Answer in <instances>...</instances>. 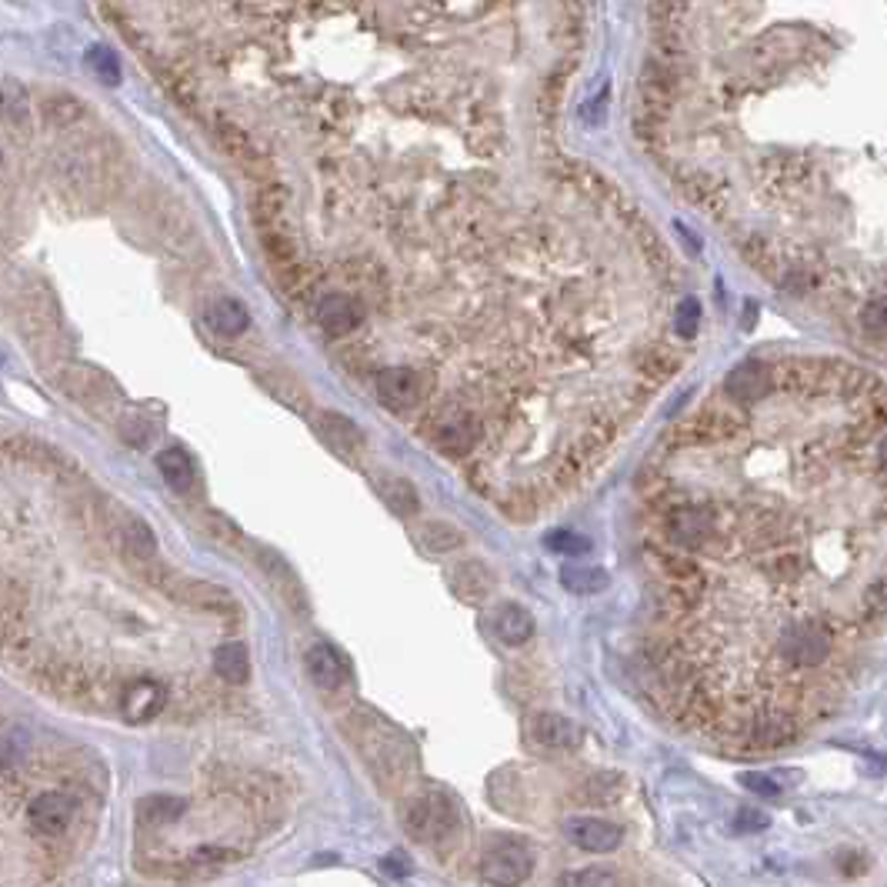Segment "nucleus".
<instances>
[{"mask_svg": "<svg viewBox=\"0 0 887 887\" xmlns=\"http://www.w3.org/2000/svg\"><path fill=\"white\" fill-rule=\"evenodd\" d=\"M181 811H184V801H177V797H147L141 804V817L151 824L174 821V817H181Z\"/></svg>", "mask_w": 887, "mask_h": 887, "instance_id": "33", "label": "nucleus"}, {"mask_svg": "<svg viewBox=\"0 0 887 887\" xmlns=\"http://www.w3.org/2000/svg\"><path fill=\"white\" fill-rule=\"evenodd\" d=\"M87 67L101 77L104 84H121V67H117V57L104 47H91L87 51Z\"/></svg>", "mask_w": 887, "mask_h": 887, "instance_id": "35", "label": "nucleus"}, {"mask_svg": "<svg viewBox=\"0 0 887 887\" xmlns=\"http://www.w3.org/2000/svg\"><path fill=\"white\" fill-rule=\"evenodd\" d=\"M561 884H597V887H611L617 884V874L611 871H597V867H591V871H571L561 877Z\"/></svg>", "mask_w": 887, "mask_h": 887, "instance_id": "37", "label": "nucleus"}, {"mask_svg": "<svg viewBox=\"0 0 887 887\" xmlns=\"http://www.w3.org/2000/svg\"><path fill=\"white\" fill-rule=\"evenodd\" d=\"M677 4H681V0H677Z\"/></svg>", "mask_w": 887, "mask_h": 887, "instance_id": "43", "label": "nucleus"}, {"mask_svg": "<svg viewBox=\"0 0 887 887\" xmlns=\"http://www.w3.org/2000/svg\"><path fill=\"white\" fill-rule=\"evenodd\" d=\"M864 324L871 327L874 337H884V301H881V297L864 307Z\"/></svg>", "mask_w": 887, "mask_h": 887, "instance_id": "38", "label": "nucleus"}, {"mask_svg": "<svg viewBox=\"0 0 887 887\" xmlns=\"http://www.w3.org/2000/svg\"><path fill=\"white\" fill-rule=\"evenodd\" d=\"M44 117L54 127H71L84 117V104L74 94H51L44 101Z\"/></svg>", "mask_w": 887, "mask_h": 887, "instance_id": "31", "label": "nucleus"}, {"mask_svg": "<svg viewBox=\"0 0 887 887\" xmlns=\"http://www.w3.org/2000/svg\"><path fill=\"white\" fill-rule=\"evenodd\" d=\"M544 544H547V551L571 554V557L591 551V541H587L584 534H574V531H551V534L544 537Z\"/></svg>", "mask_w": 887, "mask_h": 887, "instance_id": "34", "label": "nucleus"}, {"mask_svg": "<svg viewBox=\"0 0 887 887\" xmlns=\"http://www.w3.org/2000/svg\"><path fill=\"white\" fill-rule=\"evenodd\" d=\"M674 324H677V331H681V337H694L697 334V324H701V304H697L694 297L681 301V304H677Z\"/></svg>", "mask_w": 887, "mask_h": 887, "instance_id": "36", "label": "nucleus"}, {"mask_svg": "<svg viewBox=\"0 0 887 887\" xmlns=\"http://www.w3.org/2000/svg\"><path fill=\"white\" fill-rule=\"evenodd\" d=\"M561 587L571 594H601L611 587V574L604 567H564L561 571Z\"/></svg>", "mask_w": 887, "mask_h": 887, "instance_id": "26", "label": "nucleus"}, {"mask_svg": "<svg viewBox=\"0 0 887 887\" xmlns=\"http://www.w3.org/2000/svg\"><path fill=\"white\" fill-rule=\"evenodd\" d=\"M524 731L534 744L551 747V751H567V747H574L577 741H581L577 724L567 721V717H561V714H554V711H534L524 721Z\"/></svg>", "mask_w": 887, "mask_h": 887, "instance_id": "10", "label": "nucleus"}, {"mask_svg": "<svg viewBox=\"0 0 887 887\" xmlns=\"http://www.w3.org/2000/svg\"><path fill=\"white\" fill-rule=\"evenodd\" d=\"M754 317H757V304H754V301H747V307H744V327H751V324H754Z\"/></svg>", "mask_w": 887, "mask_h": 887, "instance_id": "42", "label": "nucleus"}, {"mask_svg": "<svg viewBox=\"0 0 887 887\" xmlns=\"http://www.w3.org/2000/svg\"><path fill=\"white\" fill-rule=\"evenodd\" d=\"M214 131H217V141L224 144V151L231 154L234 161L241 164L247 174H254V177H271V171H274L271 154H267V147H264V144H257L254 137L247 134L241 124L231 121V117H224V114H217V117H214Z\"/></svg>", "mask_w": 887, "mask_h": 887, "instance_id": "4", "label": "nucleus"}, {"mask_svg": "<svg viewBox=\"0 0 887 887\" xmlns=\"http://www.w3.org/2000/svg\"><path fill=\"white\" fill-rule=\"evenodd\" d=\"M74 821V801L61 791H44L37 794L31 807H27V824L37 837L44 841H57L67 834V827Z\"/></svg>", "mask_w": 887, "mask_h": 887, "instance_id": "6", "label": "nucleus"}, {"mask_svg": "<svg viewBox=\"0 0 887 887\" xmlns=\"http://www.w3.org/2000/svg\"><path fill=\"white\" fill-rule=\"evenodd\" d=\"M681 191L687 194V201L697 204V207H704V211H711V214H721V207L727 201V197H724V184L717 181V177L704 174V171L681 174Z\"/></svg>", "mask_w": 887, "mask_h": 887, "instance_id": "23", "label": "nucleus"}, {"mask_svg": "<svg viewBox=\"0 0 887 887\" xmlns=\"http://www.w3.org/2000/svg\"><path fill=\"white\" fill-rule=\"evenodd\" d=\"M0 121L11 131H27L31 127V97L14 77L0 81Z\"/></svg>", "mask_w": 887, "mask_h": 887, "instance_id": "22", "label": "nucleus"}, {"mask_svg": "<svg viewBox=\"0 0 887 887\" xmlns=\"http://www.w3.org/2000/svg\"><path fill=\"white\" fill-rule=\"evenodd\" d=\"M494 634L501 637L507 647H521L534 637V617L517 604L497 607L494 614Z\"/></svg>", "mask_w": 887, "mask_h": 887, "instance_id": "20", "label": "nucleus"}, {"mask_svg": "<svg viewBox=\"0 0 887 887\" xmlns=\"http://www.w3.org/2000/svg\"><path fill=\"white\" fill-rule=\"evenodd\" d=\"M714 534V517H707L701 507H684L667 517V537L677 547H704Z\"/></svg>", "mask_w": 887, "mask_h": 887, "instance_id": "14", "label": "nucleus"}, {"mask_svg": "<svg viewBox=\"0 0 887 887\" xmlns=\"http://www.w3.org/2000/svg\"><path fill=\"white\" fill-rule=\"evenodd\" d=\"M491 584H494V577H491V571H487V567H484L481 561L457 564V567H454V574H451L454 594L461 597V601H471V604L484 601V597L491 594Z\"/></svg>", "mask_w": 887, "mask_h": 887, "instance_id": "21", "label": "nucleus"}, {"mask_svg": "<svg viewBox=\"0 0 887 887\" xmlns=\"http://www.w3.org/2000/svg\"><path fill=\"white\" fill-rule=\"evenodd\" d=\"M0 161H4V157H0Z\"/></svg>", "mask_w": 887, "mask_h": 887, "instance_id": "44", "label": "nucleus"}, {"mask_svg": "<svg viewBox=\"0 0 887 887\" xmlns=\"http://www.w3.org/2000/svg\"><path fill=\"white\" fill-rule=\"evenodd\" d=\"M157 471H161V477L167 481L171 491H177V494H191L194 491L197 471H194V461L181 451V447H167V451L157 454Z\"/></svg>", "mask_w": 887, "mask_h": 887, "instance_id": "19", "label": "nucleus"}, {"mask_svg": "<svg viewBox=\"0 0 887 887\" xmlns=\"http://www.w3.org/2000/svg\"><path fill=\"white\" fill-rule=\"evenodd\" d=\"M677 367H681V357H677L674 351H667V347H654V351L641 361L644 384L654 391L657 384H664L667 377H674V374H677Z\"/></svg>", "mask_w": 887, "mask_h": 887, "instance_id": "28", "label": "nucleus"}, {"mask_svg": "<svg viewBox=\"0 0 887 887\" xmlns=\"http://www.w3.org/2000/svg\"><path fill=\"white\" fill-rule=\"evenodd\" d=\"M564 834L571 837L581 851H591V854H611L624 841V827L614 821H604V817H571V821L564 824Z\"/></svg>", "mask_w": 887, "mask_h": 887, "instance_id": "8", "label": "nucleus"}, {"mask_svg": "<svg viewBox=\"0 0 887 887\" xmlns=\"http://www.w3.org/2000/svg\"><path fill=\"white\" fill-rule=\"evenodd\" d=\"M204 324L211 327L214 334H221V337H237V334H244L247 327H251V314H247L244 304L234 301V297H221V301L207 304Z\"/></svg>", "mask_w": 887, "mask_h": 887, "instance_id": "18", "label": "nucleus"}, {"mask_svg": "<svg viewBox=\"0 0 887 887\" xmlns=\"http://www.w3.org/2000/svg\"><path fill=\"white\" fill-rule=\"evenodd\" d=\"M314 317H317V324H321L327 334H351L357 327V321H361V307H357L351 297L331 294V297H324V301L317 304Z\"/></svg>", "mask_w": 887, "mask_h": 887, "instance_id": "16", "label": "nucleus"}, {"mask_svg": "<svg viewBox=\"0 0 887 887\" xmlns=\"http://www.w3.org/2000/svg\"><path fill=\"white\" fill-rule=\"evenodd\" d=\"M741 784L744 787H751V791H757V794H767V797H774V794H781V787H777L771 777H764V774H744L741 777Z\"/></svg>", "mask_w": 887, "mask_h": 887, "instance_id": "39", "label": "nucleus"}, {"mask_svg": "<svg viewBox=\"0 0 887 887\" xmlns=\"http://www.w3.org/2000/svg\"><path fill=\"white\" fill-rule=\"evenodd\" d=\"M377 397H381V404L391 407L394 414L411 411L424 397L421 374L411 371V367H387V371L377 374Z\"/></svg>", "mask_w": 887, "mask_h": 887, "instance_id": "7", "label": "nucleus"}, {"mask_svg": "<svg viewBox=\"0 0 887 887\" xmlns=\"http://www.w3.org/2000/svg\"><path fill=\"white\" fill-rule=\"evenodd\" d=\"M121 544H124V551L134 557V561H151L154 551H157V537H154L151 527L141 521V517H131V521L124 524Z\"/></svg>", "mask_w": 887, "mask_h": 887, "instance_id": "27", "label": "nucleus"}, {"mask_svg": "<svg viewBox=\"0 0 887 887\" xmlns=\"http://www.w3.org/2000/svg\"><path fill=\"white\" fill-rule=\"evenodd\" d=\"M864 604L871 607V611L877 614V621H881V617H884V581H881V577H877V581L871 584V591H867Z\"/></svg>", "mask_w": 887, "mask_h": 887, "instance_id": "40", "label": "nucleus"}, {"mask_svg": "<svg viewBox=\"0 0 887 887\" xmlns=\"http://www.w3.org/2000/svg\"><path fill=\"white\" fill-rule=\"evenodd\" d=\"M167 701V691L151 677H141V681H131L121 694V711L131 724H144L151 717L161 714V707Z\"/></svg>", "mask_w": 887, "mask_h": 887, "instance_id": "12", "label": "nucleus"}, {"mask_svg": "<svg viewBox=\"0 0 887 887\" xmlns=\"http://www.w3.org/2000/svg\"><path fill=\"white\" fill-rule=\"evenodd\" d=\"M157 584H161L171 597H177V601H184L191 607H201V611H214V614H234L237 611L231 594L221 591V587H214V584L184 581V577H174V574H164Z\"/></svg>", "mask_w": 887, "mask_h": 887, "instance_id": "9", "label": "nucleus"}, {"mask_svg": "<svg viewBox=\"0 0 887 887\" xmlns=\"http://www.w3.org/2000/svg\"><path fill=\"white\" fill-rule=\"evenodd\" d=\"M304 661H307V674H311V681L321 687V691H337V687L347 681L344 657L337 654V647L331 644H314Z\"/></svg>", "mask_w": 887, "mask_h": 887, "instance_id": "15", "label": "nucleus"}, {"mask_svg": "<svg viewBox=\"0 0 887 887\" xmlns=\"http://www.w3.org/2000/svg\"><path fill=\"white\" fill-rule=\"evenodd\" d=\"M421 544L427 547V551L434 554H444V551H454V547L464 544V531L447 521H431L421 527Z\"/></svg>", "mask_w": 887, "mask_h": 887, "instance_id": "30", "label": "nucleus"}, {"mask_svg": "<svg viewBox=\"0 0 887 887\" xmlns=\"http://www.w3.org/2000/svg\"><path fill=\"white\" fill-rule=\"evenodd\" d=\"M534 871V851L521 837L497 834L484 847L481 877L491 884H521Z\"/></svg>", "mask_w": 887, "mask_h": 887, "instance_id": "1", "label": "nucleus"}, {"mask_svg": "<svg viewBox=\"0 0 887 887\" xmlns=\"http://www.w3.org/2000/svg\"><path fill=\"white\" fill-rule=\"evenodd\" d=\"M737 431H741V417L711 407V411L697 414L694 421L677 427L674 441L677 444H701V441H714V437H734Z\"/></svg>", "mask_w": 887, "mask_h": 887, "instance_id": "11", "label": "nucleus"}, {"mask_svg": "<svg viewBox=\"0 0 887 887\" xmlns=\"http://www.w3.org/2000/svg\"><path fill=\"white\" fill-rule=\"evenodd\" d=\"M781 657L791 667H801V671H807V667H817L824 664L827 657H831L834 651V634L827 631L824 624H814V621H801V624H791L787 631L781 634Z\"/></svg>", "mask_w": 887, "mask_h": 887, "instance_id": "2", "label": "nucleus"}, {"mask_svg": "<svg viewBox=\"0 0 887 887\" xmlns=\"http://www.w3.org/2000/svg\"><path fill=\"white\" fill-rule=\"evenodd\" d=\"M317 431H321L324 441L331 444L334 451H341V454L361 451V444H364L361 427H357L351 417H344V414H337V411H324L321 417H317Z\"/></svg>", "mask_w": 887, "mask_h": 887, "instance_id": "17", "label": "nucleus"}, {"mask_svg": "<svg viewBox=\"0 0 887 887\" xmlns=\"http://www.w3.org/2000/svg\"><path fill=\"white\" fill-rule=\"evenodd\" d=\"M214 674L227 684H244L251 677V657L244 644H221L214 651Z\"/></svg>", "mask_w": 887, "mask_h": 887, "instance_id": "24", "label": "nucleus"}, {"mask_svg": "<svg viewBox=\"0 0 887 887\" xmlns=\"http://www.w3.org/2000/svg\"><path fill=\"white\" fill-rule=\"evenodd\" d=\"M481 437V421L464 411V407H441L431 417V441L441 447L444 454L451 457H464Z\"/></svg>", "mask_w": 887, "mask_h": 887, "instance_id": "3", "label": "nucleus"}, {"mask_svg": "<svg viewBox=\"0 0 887 887\" xmlns=\"http://www.w3.org/2000/svg\"><path fill=\"white\" fill-rule=\"evenodd\" d=\"M454 824H457V811L444 794L417 797L411 811H407V831H411L417 841H437V837L451 834Z\"/></svg>", "mask_w": 887, "mask_h": 887, "instance_id": "5", "label": "nucleus"}, {"mask_svg": "<svg viewBox=\"0 0 887 887\" xmlns=\"http://www.w3.org/2000/svg\"><path fill=\"white\" fill-rule=\"evenodd\" d=\"M381 494H384L387 507H391L397 517H411V514H417V507H421L414 484L404 481V477H391V481H384Z\"/></svg>", "mask_w": 887, "mask_h": 887, "instance_id": "29", "label": "nucleus"}, {"mask_svg": "<svg viewBox=\"0 0 887 887\" xmlns=\"http://www.w3.org/2000/svg\"><path fill=\"white\" fill-rule=\"evenodd\" d=\"M774 387L771 367L761 361H744L741 367H734L727 374V394L734 397L737 404H754L757 397H764Z\"/></svg>", "mask_w": 887, "mask_h": 887, "instance_id": "13", "label": "nucleus"}, {"mask_svg": "<svg viewBox=\"0 0 887 887\" xmlns=\"http://www.w3.org/2000/svg\"><path fill=\"white\" fill-rule=\"evenodd\" d=\"M257 557H261V564H264L267 577H271V581L277 584V591L284 594V601L291 604V607H297V611H301V607H304V591H301V584H297V574H294L291 567H287L274 551H261Z\"/></svg>", "mask_w": 887, "mask_h": 887, "instance_id": "25", "label": "nucleus"}, {"mask_svg": "<svg viewBox=\"0 0 887 887\" xmlns=\"http://www.w3.org/2000/svg\"><path fill=\"white\" fill-rule=\"evenodd\" d=\"M624 794V777L621 774H597L584 784V797L591 804H611Z\"/></svg>", "mask_w": 887, "mask_h": 887, "instance_id": "32", "label": "nucleus"}, {"mask_svg": "<svg viewBox=\"0 0 887 887\" xmlns=\"http://www.w3.org/2000/svg\"><path fill=\"white\" fill-rule=\"evenodd\" d=\"M757 827H767V814H757V811L737 814V831H757Z\"/></svg>", "mask_w": 887, "mask_h": 887, "instance_id": "41", "label": "nucleus"}]
</instances>
